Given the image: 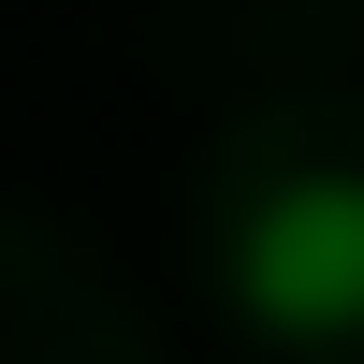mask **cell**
Returning <instances> with one entry per match:
<instances>
[{
	"label": "cell",
	"instance_id": "6da1fadb",
	"mask_svg": "<svg viewBox=\"0 0 364 364\" xmlns=\"http://www.w3.org/2000/svg\"><path fill=\"white\" fill-rule=\"evenodd\" d=\"M233 291L262 336H350L364 321V175H277L233 219Z\"/></svg>",
	"mask_w": 364,
	"mask_h": 364
}]
</instances>
